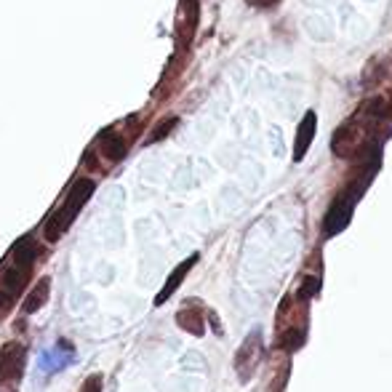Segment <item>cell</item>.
<instances>
[{"label": "cell", "instance_id": "13", "mask_svg": "<svg viewBox=\"0 0 392 392\" xmlns=\"http://www.w3.org/2000/svg\"><path fill=\"white\" fill-rule=\"evenodd\" d=\"M11 307H14V296H9L6 291H0V321L9 315Z\"/></svg>", "mask_w": 392, "mask_h": 392}, {"label": "cell", "instance_id": "2", "mask_svg": "<svg viewBox=\"0 0 392 392\" xmlns=\"http://www.w3.org/2000/svg\"><path fill=\"white\" fill-rule=\"evenodd\" d=\"M366 144H368V123L361 121V118L339 126L333 134V155H339V158H352Z\"/></svg>", "mask_w": 392, "mask_h": 392}, {"label": "cell", "instance_id": "4", "mask_svg": "<svg viewBox=\"0 0 392 392\" xmlns=\"http://www.w3.org/2000/svg\"><path fill=\"white\" fill-rule=\"evenodd\" d=\"M355 201H358V195H339V198L333 201V206L328 208V213H326V221H323L326 235H339V232L350 224Z\"/></svg>", "mask_w": 392, "mask_h": 392}, {"label": "cell", "instance_id": "14", "mask_svg": "<svg viewBox=\"0 0 392 392\" xmlns=\"http://www.w3.org/2000/svg\"><path fill=\"white\" fill-rule=\"evenodd\" d=\"M174 123H176V121H174V118H171V121H163L161 129H158V131H155V134H152V141H158V139H161V136H166V134H169V131L174 129Z\"/></svg>", "mask_w": 392, "mask_h": 392}, {"label": "cell", "instance_id": "11", "mask_svg": "<svg viewBox=\"0 0 392 392\" xmlns=\"http://www.w3.org/2000/svg\"><path fill=\"white\" fill-rule=\"evenodd\" d=\"M318 288H321V283H318V278H304L302 281V288H299V299H310L312 293H318Z\"/></svg>", "mask_w": 392, "mask_h": 392}, {"label": "cell", "instance_id": "1", "mask_svg": "<svg viewBox=\"0 0 392 392\" xmlns=\"http://www.w3.org/2000/svg\"><path fill=\"white\" fill-rule=\"evenodd\" d=\"M94 179H78L72 184V190L67 192V198L61 203L56 211L51 213V219L46 221V230H43V238L49 243H56L64 235V232L70 230V224L75 221V216L81 213V208L89 203V198L94 195Z\"/></svg>", "mask_w": 392, "mask_h": 392}, {"label": "cell", "instance_id": "10", "mask_svg": "<svg viewBox=\"0 0 392 392\" xmlns=\"http://www.w3.org/2000/svg\"><path fill=\"white\" fill-rule=\"evenodd\" d=\"M99 150L110 158V161H121V158H126V152H129V147H126V139H121L118 134H112V131H104L99 139Z\"/></svg>", "mask_w": 392, "mask_h": 392}, {"label": "cell", "instance_id": "8", "mask_svg": "<svg viewBox=\"0 0 392 392\" xmlns=\"http://www.w3.org/2000/svg\"><path fill=\"white\" fill-rule=\"evenodd\" d=\"M201 304V302H198ZM195 302H190V307H184V310H179L176 312V323H179L184 331H190V333H195V336H203V312H201V307H198Z\"/></svg>", "mask_w": 392, "mask_h": 392}, {"label": "cell", "instance_id": "7", "mask_svg": "<svg viewBox=\"0 0 392 392\" xmlns=\"http://www.w3.org/2000/svg\"><path fill=\"white\" fill-rule=\"evenodd\" d=\"M195 261H198V253H192L190 259H184V261H181V264H179V267H176V270L171 272V278L166 281V286H163V288H161V293L155 296V304H163V302H166V299H169V296H171L174 291H176V288H179L181 281L187 278V272H190L192 267H195Z\"/></svg>", "mask_w": 392, "mask_h": 392}, {"label": "cell", "instance_id": "6", "mask_svg": "<svg viewBox=\"0 0 392 392\" xmlns=\"http://www.w3.org/2000/svg\"><path fill=\"white\" fill-rule=\"evenodd\" d=\"M315 126H318V118L315 112H307L304 121L299 123V131H296V147H293V161L299 163L304 158V152L310 150L312 139H315Z\"/></svg>", "mask_w": 392, "mask_h": 392}, {"label": "cell", "instance_id": "12", "mask_svg": "<svg viewBox=\"0 0 392 392\" xmlns=\"http://www.w3.org/2000/svg\"><path fill=\"white\" fill-rule=\"evenodd\" d=\"M101 384H104L101 373H91V376H86V382H83L81 392H101Z\"/></svg>", "mask_w": 392, "mask_h": 392}, {"label": "cell", "instance_id": "3", "mask_svg": "<svg viewBox=\"0 0 392 392\" xmlns=\"http://www.w3.org/2000/svg\"><path fill=\"white\" fill-rule=\"evenodd\" d=\"M259 361H261V333L253 331L246 336V342H243V347L238 350V358H235V368H238L241 382H248V379H251Z\"/></svg>", "mask_w": 392, "mask_h": 392}, {"label": "cell", "instance_id": "15", "mask_svg": "<svg viewBox=\"0 0 392 392\" xmlns=\"http://www.w3.org/2000/svg\"><path fill=\"white\" fill-rule=\"evenodd\" d=\"M275 3H278V0H248V6H253V9H270Z\"/></svg>", "mask_w": 392, "mask_h": 392}, {"label": "cell", "instance_id": "9", "mask_svg": "<svg viewBox=\"0 0 392 392\" xmlns=\"http://www.w3.org/2000/svg\"><path fill=\"white\" fill-rule=\"evenodd\" d=\"M49 293H51V278H41V281L35 283V288L30 291V296L24 299V307L21 310L32 315V312H38L43 304L49 302Z\"/></svg>", "mask_w": 392, "mask_h": 392}, {"label": "cell", "instance_id": "5", "mask_svg": "<svg viewBox=\"0 0 392 392\" xmlns=\"http://www.w3.org/2000/svg\"><path fill=\"white\" fill-rule=\"evenodd\" d=\"M24 368V344L9 342L0 352V387L9 382H16Z\"/></svg>", "mask_w": 392, "mask_h": 392}]
</instances>
